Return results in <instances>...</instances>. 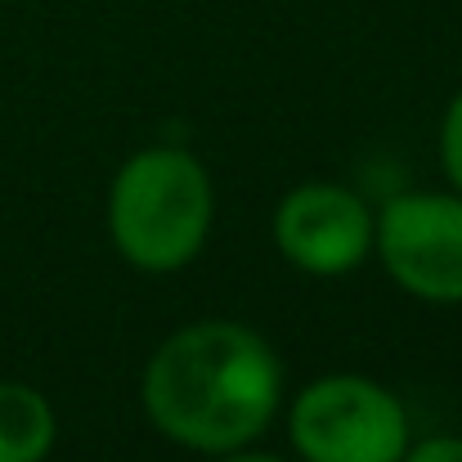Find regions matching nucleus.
I'll use <instances>...</instances> for the list:
<instances>
[{
    "label": "nucleus",
    "instance_id": "nucleus-1",
    "mask_svg": "<svg viewBox=\"0 0 462 462\" xmlns=\"http://www.w3.org/2000/svg\"><path fill=\"white\" fill-rule=\"evenodd\" d=\"M283 364L274 346L234 319L171 332L144 368V413L157 431L198 454L247 449L279 413Z\"/></svg>",
    "mask_w": 462,
    "mask_h": 462
},
{
    "label": "nucleus",
    "instance_id": "nucleus-2",
    "mask_svg": "<svg viewBox=\"0 0 462 462\" xmlns=\"http://www.w3.org/2000/svg\"><path fill=\"white\" fill-rule=\"evenodd\" d=\"M216 189L189 149L157 144L122 162L108 189V234L144 274L184 270L211 238Z\"/></svg>",
    "mask_w": 462,
    "mask_h": 462
},
{
    "label": "nucleus",
    "instance_id": "nucleus-3",
    "mask_svg": "<svg viewBox=\"0 0 462 462\" xmlns=\"http://www.w3.org/2000/svg\"><path fill=\"white\" fill-rule=\"evenodd\" d=\"M288 436L306 462H400L413 445L404 404L364 373L310 382L292 400Z\"/></svg>",
    "mask_w": 462,
    "mask_h": 462
},
{
    "label": "nucleus",
    "instance_id": "nucleus-4",
    "mask_svg": "<svg viewBox=\"0 0 462 462\" xmlns=\"http://www.w3.org/2000/svg\"><path fill=\"white\" fill-rule=\"evenodd\" d=\"M386 274L418 301H462V193H395L373 229Z\"/></svg>",
    "mask_w": 462,
    "mask_h": 462
},
{
    "label": "nucleus",
    "instance_id": "nucleus-5",
    "mask_svg": "<svg viewBox=\"0 0 462 462\" xmlns=\"http://www.w3.org/2000/svg\"><path fill=\"white\" fill-rule=\"evenodd\" d=\"M373 229L377 220L364 198L328 180L292 189L274 211V243L283 261L319 279L350 274L373 252Z\"/></svg>",
    "mask_w": 462,
    "mask_h": 462
},
{
    "label": "nucleus",
    "instance_id": "nucleus-6",
    "mask_svg": "<svg viewBox=\"0 0 462 462\" xmlns=\"http://www.w3.org/2000/svg\"><path fill=\"white\" fill-rule=\"evenodd\" d=\"M59 436L50 400L27 382H0V462H45Z\"/></svg>",
    "mask_w": 462,
    "mask_h": 462
},
{
    "label": "nucleus",
    "instance_id": "nucleus-7",
    "mask_svg": "<svg viewBox=\"0 0 462 462\" xmlns=\"http://www.w3.org/2000/svg\"><path fill=\"white\" fill-rule=\"evenodd\" d=\"M440 166H445L449 184L462 193V90L449 99L445 122H440Z\"/></svg>",
    "mask_w": 462,
    "mask_h": 462
},
{
    "label": "nucleus",
    "instance_id": "nucleus-8",
    "mask_svg": "<svg viewBox=\"0 0 462 462\" xmlns=\"http://www.w3.org/2000/svg\"><path fill=\"white\" fill-rule=\"evenodd\" d=\"M400 462H462V436H431L409 445V454Z\"/></svg>",
    "mask_w": 462,
    "mask_h": 462
},
{
    "label": "nucleus",
    "instance_id": "nucleus-9",
    "mask_svg": "<svg viewBox=\"0 0 462 462\" xmlns=\"http://www.w3.org/2000/svg\"><path fill=\"white\" fill-rule=\"evenodd\" d=\"M220 462H288L279 454H252V449H234V454H220Z\"/></svg>",
    "mask_w": 462,
    "mask_h": 462
}]
</instances>
